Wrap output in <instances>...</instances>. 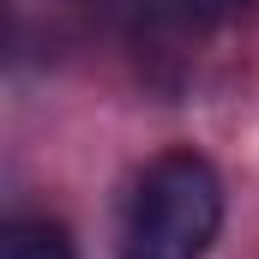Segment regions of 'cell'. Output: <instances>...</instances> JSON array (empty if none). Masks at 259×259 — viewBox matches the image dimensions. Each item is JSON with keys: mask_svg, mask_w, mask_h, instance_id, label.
<instances>
[{"mask_svg": "<svg viewBox=\"0 0 259 259\" xmlns=\"http://www.w3.org/2000/svg\"><path fill=\"white\" fill-rule=\"evenodd\" d=\"M223 229V181L199 151H163L127 199L121 259H205Z\"/></svg>", "mask_w": 259, "mask_h": 259, "instance_id": "6da1fadb", "label": "cell"}, {"mask_svg": "<svg viewBox=\"0 0 259 259\" xmlns=\"http://www.w3.org/2000/svg\"><path fill=\"white\" fill-rule=\"evenodd\" d=\"M0 259H78L72 253V235L49 217H24V223H6L0 235Z\"/></svg>", "mask_w": 259, "mask_h": 259, "instance_id": "7a4b0ae2", "label": "cell"}]
</instances>
